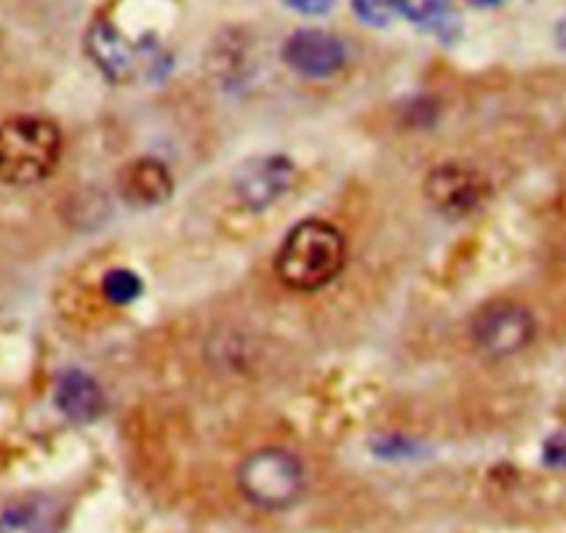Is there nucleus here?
Instances as JSON below:
<instances>
[{
  "label": "nucleus",
  "mask_w": 566,
  "mask_h": 533,
  "mask_svg": "<svg viewBox=\"0 0 566 533\" xmlns=\"http://www.w3.org/2000/svg\"><path fill=\"white\" fill-rule=\"evenodd\" d=\"M346 265V238L335 224L321 219L302 221L287 232L274 260L276 276L291 291H321Z\"/></svg>",
  "instance_id": "1"
},
{
  "label": "nucleus",
  "mask_w": 566,
  "mask_h": 533,
  "mask_svg": "<svg viewBox=\"0 0 566 533\" xmlns=\"http://www.w3.org/2000/svg\"><path fill=\"white\" fill-rule=\"evenodd\" d=\"M285 6H291L298 14H324V11L332 9L335 0H282Z\"/></svg>",
  "instance_id": "14"
},
{
  "label": "nucleus",
  "mask_w": 566,
  "mask_h": 533,
  "mask_svg": "<svg viewBox=\"0 0 566 533\" xmlns=\"http://www.w3.org/2000/svg\"><path fill=\"white\" fill-rule=\"evenodd\" d=\"M426 197L434 205V210L459 219V216L473 213L484 202L486 182L479 171L468 169V166L448 164L431 171L426 180Z\"/></svg>",
  "instance_id": "6"
},
{
  "label": "nucleus",
  "mask_w": 566,
  "mask_h": 533,
  "mask_svg": "<svg viewBox=\"0 0 566 533\" xmlns=\"http://www.w3.org/2000/svg\"><path fill=\"white\" fill-rule=\"evenodd\" d=\"M61 158V133L39 116H14L0 125V180L33 186L50 177Z\"/></svg>",
  "instance_id": "2"
},
{
  "label": "nucleus",
  "mask_w": 566,
  "mask_h": 533,
  "mask_svg": "<svg viewBox=\"0 0 566 533\" xmlns=\"http://www.w3.org/2000/svg\"><path fill=\"white\" fill-rule=\"evenodd\" d=\"M534 315L523 304L514 302L486 304L470 324V337H473L475 348L495 359L523 352L534 341Z\"/></svg>",
  "instance_id": "4"
},
{
  "label": "nucleus",
  "mask_w": 566,
  "mask_h": 533,
  "mask_svg": "<svg viewBox=\"0 0 566 533\" xmlns=\"http://www.w3.org/2000/svg\"><path fill=\"white\" fill-rule=\"evenodd\" d=\"M55 404H59V409L66 418L77 420V424H86V420H94L103 412V393H99V387L86 374L70 370V374H64L59 379Z\"/></svg>",
  "instance_id": "10"
},
{
  "label": "nucleus",
  "mask_w": 566,
  "mask_h": 533,
  "mask_svg": "<svg viewBox=\"0 0 566 533\" xmlns=\"http://www.w3.org/2000/svg\"><path fill=\"white\" fill-rule=\"evenodd\" d=\"M282 59L291 70L307 77H329L346 64V48L335 33L307 28L296 31L282 48Z\"/></svg>",
  "instance_id": "7"
},
{
  "label": "nucleus",
  "mask_w": 566,
  "mask_h": 533,
  "mask_svg": "<svg viewBox=\"0 0 566 533\" xmlns=\"http://www.w3.org/2000/svg\"><path fill=\"white\" fill-rule=\"evenodd\" d=\"M171 182L169 169L155 158H138L127 164L119 175V191L122 197L138 208H153L169 199Z\"/></svg>",
  "instance_id": "9"
},
{
  "label": "nucleus",
  "mask_w": 566,
  "mask_h": 533,
  "mask_svg": "<svg viewBox=\"0 0 566 533\" xmlns=\"http://www.w3.org/2000/svg\"><path fill=\"white\" fill-rule=\"evenodd\" d=\"M138 293H142V280L133 271L114 269L103 276V296L116 307L136 302Z\"/></svg>",
  "instance_id": "12"
},
{
  "label": "nucleus",
  "mask_w": 566,
  "mask_h": 533,
  "mask_svg": "<svg viewBox=\"0 0 566 533\" xmlns=\"http://www.w3.org/2000/svg\"><path fill=\"white\" fill-rule=\"evenodd\" d=\"M545 459L553 468H566V437H553L545 448Z\"/></svg>",
  "instance_id": "15"
},
{
  "label": "nucleus",
  "mask_w": 566,
  "mask_h": 533,
  "mask_svg": "<svg viewBox=\"0 0 566 533\" xmlns=\"http://www.w3.org/2000/svg\"><path fill=\"white\" fill-rule=\"evenodd\" d=\"M53 531V512L48 503L25 501L14 503L0 514V533H50Z\"/></svg>",
  "instance_id": "11"
},
{
  "label": "nucleus",
  "mask_w": 566,
  "mask_h": 533,
  "mask_svg": "<svg viewBox=\"0 0 566 533\" xmlns=\"http://www.w3.org/2000/svg\"><path fill=\"white\" fill-rule=\"evenodd\" d=\"M86 50L94 64L116 83H127L138 75H153L155 55L144 44H133L114 22L97 20L86 33Z\"/></svg>",
  "instance_id": "5"
},
{
  "label": "nucleus",
  "mask_w": 566,
  "mask_h": 533,
  "mask_svg": "<svg viewBox=\"0 0 566 533\" xmlns=\"http://www.w3.org/2000/svg\"><path fill=\"white\" fill-rule=\"evenodd\" d=\"M238 487L252 506L282 512L302 498L304 468L293 453L282 448H263L243 459L238 468Z\"/></svg>",
  "instance_id": "3"
},
{
  "label": "nucleus",
  "mask_w": 566,
  "mask_h": 533,
  "mask_svg": "<svg viewBox=\"0 0 566 533\" xmlns=\"http://www.w3.org/2000/svg\"><path fill=\"white\" fill-rule=\"evenodd\" d=\"M296 169L282 155H265V158H252L238 169L235 191L241 202L252 210L269 208L271 202L282 197L291 188Z\"/></svg>",
  "instance_id": "8"
},
{
  "label": "nucleus",
  "mask_w": 566,
  "mask_h": 533,
  "mask_svg": "<svg viewBox=\"0 0 566 533\" xmlns=\"http://www.w3.org/2000/svg\"><path fill=\"white\" fill-rule=\"evenodd\" d=\"M352 9L365 25L385 28L390 25V20L396 17L398 6L396 0H352Z\"/></svg>",
  "instance_id": "13"
},
{
  "label": "nucleus",
  "mask_w": 566,
  "mask_h": 533,
  "mask_svg": "<svg viewBox=\"0 0 566 533\" xmlns=\"http://www.w3.org/2000/svg\"><path fill=\"white\" fill-rule=\"evenodd\" d=\"M558 42H562V48H566V20H562V25H558Z\"/></svg>",
  "instance_id": "16"
},
{
  "label": "nucleus",
  "mask_w": 566,
  "mask_h": 533,
  "mask_svg": "<svg viewBox=\"0 0 566 533\" xmlns=\"http://www.w3.org/2000/svg\"><path fill=\"white\" fill-rule=\"evenodd\" d=\"M470 3H473V6H497L501 0H470Z\"/></svg>",
  "instance_id": "17"
}]
</instances>
